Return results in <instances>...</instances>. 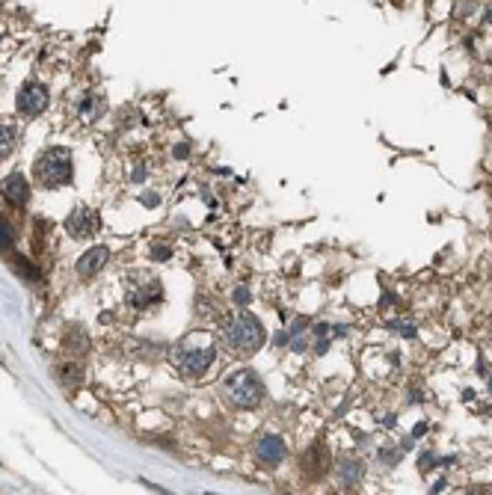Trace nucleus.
Listing matches in <instances>:
<instances>
[{
	"instance_id": "20",
	"label": "nucleus",
	"mask_w": 492,
	"mask_h": 495,
	"mask_svg": "<svg viewBox=\"0 0 492 495\" xmlns=\"http://www.w3.org/2000/svg\"><path fill=\"white\" fill-rule=\"evenodd\" d=\"M398 457H400V451H380L382 463H398Z\"/></svg>"
},
{
	"instance_id": "16",
	"label": "nucleus",
	"mask_w": 492,
	"mask_h": 495,
	"mask_svg": "<svg viewBox=\"0 0 492 495\" xmlns=\"http://www.w3.org/2000/svg\"><path fill=\"white\" fill-rule=\"evenodd\" d=\"M170 255H172L170 246H152L149 250V259H154V261H170Z\"/></svg>"
},
{
	"instance_id": "1",
	"label": "nucleus",
	"mask_w": 492,
	"mask_h": 495,
	"mask_svg": "<svg viewBox=\"0 0 492 495\" xmlns=\"http://www.w3.org/2000/svg\"><path fill=\"white\" fill-rule=\"evenodd\" d=\"M216 359V341L208 332H193L181 339L172 350V365L184 377H202Z\"/></svg>"
},
{
	"instance_id": "5",
	"label": "nucleus",
	"mask_w": 492,
	"mask_h": 495,
	"mask_svg": "<svg viewBox=\"0 0 492 495\" xmlns=\"http://www.w3.org/2000/svg\"><path fill=\"white\" fill-rule=\"evenodd\" d=\"M163 296L161 282L152 279V276H140L136 273L131 285H127V300H131L134 309H149V305H157Z\"/></svg>"
},
{
	"instance_id": "12",
	"label": "nucleus",
	"mask_w": 492,
	"mask_h": 495,
	"mask_svg": "<svg viewBox=\"0 0 492 495\" xmlns=\"http://www.w3.org/2000/svg\"><path fill=\"white\" fill-rule=\"evenodd\" d=\"M65 350H72V353H86L90 350V339H86V332L81 330V326H72V330H68V335H65Z\"/></svg>"
},
{
	"instance_id": "21",
	"label": "nucleus",
	"mask_w": 492,
	"mask_h": 495,
	"mask_svg": "<svg viewBox=\"0 0 492 495\" xmlns=\"http://www.w3.org/2000/svg\"><path fill=\"white\" fill-rule=\"evenodd\" d=\"M143 202H145V208H157V205H161V196H157V193H145Z\"/></svg>"
},
{
	"instance_id": "3",
	"label": "nucleus",
	"mask_w": 492,
	"mask_h": 495,
	"mask_svg": "<svg viewBox=\"0 0 492 495\" xmlns=\"http://www.w3.org/2000/svg\"><path fill=\"white\" fill-rule=\"evenodd\" d=\"M264 394H267V389H264L261 377L252 368L232 371L229 377L223 380V398H225V403H232L234 410H255L264 401Z\"/></svg>"
},
{
	"instance_id": "17",
	"label": "nucleus",
	"mask_w": 492,
	"mask_h": 495,
	"mask_svg": "<svg viewBox=\"0 0 492 495\" xmlns=\"http://www.w3.org/2000/svg\"><path fill=\"white\" fill-rule=\"evenodd\" d=\"M391 330H398L400 335H407V339H412V335H416V326H409L407 321H395V323H391Z\"/></svg>"
},
{
	"instance_id": "14",
	"label": "nucleus",
	"mask_w": 492,
	"mask_h": 495,
	"mask_svg": "<svg viewBox=\"0 0 492 495\" xmlns=\"http://www.w3.org/2000/svg\"><path fill=\"white\" fill-rule=\"evenodd\" d=\"M12 148H15V128L12 125H0V161L12 154Z\"/></svg>"
},
{
	"instance_id": "6",
	"label": "nucleus",
	"mask_w": 492,
	"mask_h": 495,
	"mask_svg": "<svg viewBox=\"0 0 492 495\" xmlns=\"http://www.w3.org/2000/svg\"><path fill=\"white\" fill-rule=\"evenodd\" d=\"M48 101H51V95H48V89L42 83H24L15 98V107L24 116H39L48 110Z\"/></svg>"
},
{
	"instance_id": "19",
	"label": "nucleus",
	"mask_w": 492,
	"mask_h": 495,
	"mask_svg": "<svg viewBox=\"0 0 492 495\" xmlns=\"http://www.w3.org/2000/svg\"><path fill=\"white\" fill-rule=\"evenodd\" d=\"M232 296H234V305H240V309H243V305H249V291H246V288H238Z\"/></svg>"
},
{
	"instance_id": "10",
	"label": "nucleus",
	"mask_w": 492,
	"mask_h": 495,
	"mask_svg": "<svg viewBox=\"0 0 492 495\" xmlns=\"http://www.w3.org/2000/svg\"><path fill=\"white\" fill-rule=\"evenodd\" d=\"M107 259H110V250H107V246H92L90 252L81 255V261H77V273L81 276H95L107 264Z\"/></svg>"
},
{
	"instance_id": "4",
	"label": "nucleus",
	"mask_w": 492,
	"mask_h": 495,
	"mask_svg": "<svg viewBox=\"0 0 492 495\" xmlns=\"http://www.w3.org/2000/svg\"><path fill=\"white\" fill-rule=\"evenodd\" d=\"M72 154L68 148H48L33 166V175L42 187H63L72 181Z\"/></svg>"
},
{
	"instance_id": "18",
	"label": "nucleus",
	"mask_w": 492,
	"mask_h": 495,
	"mask_svg": "<svg viewBox=\"0 0 492 495\" xmlns=\"http://www.w3.org/2000/svg\"><path fill=\"white\" fill-rule=\"evenodd\" d=\"M433 463H436V454H430V451H427V454H421L418 469H421V472H430V469H433Z\"/></svg>"
},
{
	"instance_id": "9",
	"label": "nucleus",
	"mask_w": 492,
	"mask_h": 495,
	"mask_svg": "<svg viewBox=\"0 0 492 495\" xmlns=\"http://www.w3.org/2000/svg\"><path fill=\"white\" fill-rule=\"evenodd\" d=\"M0 190H3V196L9 202H15V205H24L27 199H30V181H27L24 175H6L3 181H0Z\"/></svg>"
},
{
	"instance_id": "7",
	"label": "nucleus",
	"mask_w": 492,
	"mask_h": 495,
	"mask_svg": "<svg viewBox=\"0 0 492 495\" xmlns=\"http://www.w3.org/2000/svg\"><path fill=\"white\" fill-rule=\"evenodd\" d=\"M65 229L68 234L74 237V241H90V237L98 232V214L92 211V208H74L72 214H68V220H65Z\"/></svg>"
},
{
	"instance_id": "22",
	"label": "nucleus",
	"mask_w": 492,
	"mask_h": 495,
	"mask_svg": "<svg viewBox=\"0 0 492 495\" xmlns=\"http://www.w3.org/2000/svg\"><path fill=\"white\" fill-rule=\"evenodd\" d=\"M327 347H329V341H318V344H314V350H318V353H327Z\"/></svg>"
},
{
	"instance_id": "15",
	"label": "nucleus",
	"mask_w": 492,
	"mask_h": 495,
	"mask_svg": "<svg viewBox=\"0 0 492 495\" xmlns=\"http://www.w3.org/2000/svg\"><path fill=\"white\" fill-rule=\"evenodd\" d=\"M12 241H15V232H12V225L0 220V246H9Z\"/></svg>"
},
{
	"instance_id": "8",
	"label": "nucleus",
	"mask_w": 492,
	"mask_h": 495,
	"mask_svg": "<svg viewBox=\"0 0 492 495\" xmlns=\"http://www.w3.org/2000/svg\"><path fill=\"white\" fill-rule=\"evenodd\" d=\"M255 460L261 463V466H279V463L288 457V448H285V442L279 436H261L258 442H255Z\"/></svg>"
},
{
	"instance_id": "2",
	"label": "nucleus",
	"mask_w": 492,
	"mask_h": 495,
	"mask_svg": "<svg viewBox=\"0 0 492 495\" xmlns=\"http://www.w3.org/2000/svg\"><path fill=\"white\" fill-rule=\"evenodd\" d=\"M264 326L249 312H240L223 326V347L232 356H255L264 347Z\"/></svg>"
},
{
	"instance_id": "13",
	"label": "nucleus",
	"mask_w": 492,
	"mask_h": 495,
	"mask_svg": "<svg viewBox=\"0 0 492 495\" xmlns=\"http://www.w3.org/2000/svg\"><path fill=\"white\" fill-rule=\"evenodd\" d=\"M57 377H60V383L65 385V389H68V392H74V389H77V385H81V383H83V371H81V368H77V365H63V368H60V371H57Z\"/></svg>"
},
{
	"instance_id": "11",
	"label": "nucleus",
	"mask_w": 492,
	"mask_h": 495,
	"mask_svg": "<svg viewBox=\"0 0 492 495\" xmlns=\"http://www.w3.org/2000/svg\"><path fill=\"white\" fill-rule=\"evenodd\" d=\"M362 474H365V466H362L359 460H341L338 463V483L341 487H356L362 481Z\"/></svg>"
},
{
	"instance_id": "23",
	"label": "nucleus",
	"mask_w": 492,
	"mask_h": 495,
	"mask_svg": "<svg viewBox=\"0 0 492 495\" xmlns=\"http://www.w3.org/2000/svg\"><path fill=\"white\" fill-rule=\"evenodd\" d=\"M187 152H190V145H178V148H175V154H178V157H184Z\"/></svg>"
}]
</instances>
